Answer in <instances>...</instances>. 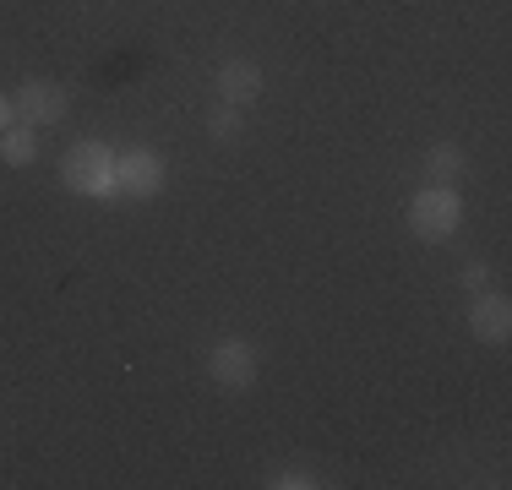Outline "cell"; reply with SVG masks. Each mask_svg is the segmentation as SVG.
Listing matches in <instances>:
<instances>
[{
    "label": "cell",
    "instance_id": "cell-1",
    "mask_svg": "<svg viewBox=\"0 0 512 490\" xmlns=\"http://www.w3.org/2000/svg\"><path fill=\"white\" fill-rule=\"evenodd\" d=\"M60 180H66V191H77V196L120 191L115 186V153H109L104 142H77L66 158H60Z\"/></svg>",
    "mask_w": 512,
    "mask_h": 490
},
{
    "label": "cell",
    "instance_id": "cell-2",
    "mask_svg": "<svg viewBox=\"0 0 512 490\" xmlns=\"http://www.w3.org/2000/svg\"><path fill=\"white\" fill-rule=\"evenodd\" d=\"M458 218H463V202H458L453 186H425L409 202V229L420 240H447L458 229Z\"/></svg>",
    "mask_w": 512,
    "mask_h": 490
},
{
    "label": "cell",
    "instance_id": "cell-3",
    "mask_svg": "<svg viewBox=\"0 0 512 490\" xmlns=\"http://www.w3.org/2000/svg\"><path fill=\"white\" fill-rule=\"evenodd\" d=\"M256 371H262V365H256V349L240 338H218L213 349H207V376L229 392H246L256 382Z\"/></svg>",
    "mask_w": 512,
    "mask_h": 490
},
{
    "label": "cell",
    "instance_id": "cell-4",
    "mask_svg": "<svg viewBox=\"0 0 512 490\" xmlns=\"http://www.w3.org/2000/svg\"><path fill=\"white\" fill-rule=\"evenodd\" d=\"M66 109H71V98H66L60 82H22V93H17V120L22 126H33V131L60 126Z\"/></svg>",
    "mask_w": 512,
    "mask_h": 490
},
{
    "label": "cell",
    "instance_id": "cell-5",
    "mask_svg": "<svg viewBox=\"0 0 512 490\" xmlns=\"http://www.w3.org/2000/svg\"><path fill=\"white\" fill-rule=\"evenodd\" d=\"M115 186L126 196H158L164 191V158L153 147H131L115 158Z\"/></svg>",
    "mask_w": 512,
    "mask_h": 490
},
{
    "label": "cell",
    "instance_id": "cell-6",
    "mask_svg": "<svg viewBox=\"0 0 512 490\" xmlns=\"http://www.w3.org/2000/svg\"><path fill=\"white\" fill-rule=\"evenodd\" d=\"M469 327H474V338H480V343H507V333H512V305H507V294H474Z\"/></svg>",
    "mask_w": 512,
    "mask_h": 490
},
{
    "label": "cell",
    "instance_id": "cell-7",
    "mask_svg": "<svg viewBox=\"0 0 512 490\" xmlns=\"http://www.w3.org/2000/svg\"><path fill=\"white\" fill-rule=\"evenodd\" d=\"M262 66H251V60H229V66H218V98L224 104H251V98H262Z\"/></svg>",
    "mask_w": 512,
    "mask_h": 490
},
{
    "label": "cell",
    "instance_id": "cell-8",
    "mask_svg": "<svg viewBox=\"0 0 512 490\" xmlns=\"http://www.w3.org/2000/svg\"><path fill=\"white\" fill-rule=\"evenodd\" d=\"M0 158H6L11 169H28L33 158H39V137H33V126H22V120H17V126L0 131Z\"/></svg>",
    "mask_w": 512,
    "mask_h": 490
},
{
    "label": "cell",
    "instance_id": "cell-9",
    "mask_svg": "<svg viewBox=\"0 0 512 490\" xmlns=\"http://www.w3.org/2000/svg\"><path fill=\"white\" fill-rule=\"evenodd\" d=\"M463 169V147L458 142H436L431 153H425V175H431V186H447Z\"/></svg>",
    "mask_w": 512,
    "mask_h": 490
},
{
    "label": "cell",
    "instance_id": "cell-10",
    "mask_svg": "<svg viewBox=\"0 0 512 490\" xmlns=\"http://www.w3.org/2000/svg\"><path fill=\"white\" fill-rule=\"evenodd\" d=\"M207 131H213L218 142H235L240 137V109L235 104H218L213 115H207Z\"/></svg>",
    "mask_w": 512,
    "mask_h": 490
},
{
    "label": "cell",
    "instance_id": "cell-11",
    "mask_svg": "<svg viewBox=\"0 0 512 490\" xmlns=\"http://www.w3.org/2000/svg\"><path fill=\"white\" fill-rule=\"evenodd\" d=\"M311 485H322L311 469H284V474L273 480V490H311Z\"/></svg>",
    "mask_w": 512,
    "mask_h": 490
},
{
    "label": "cell",
    "instance_id": "cell-12",
    "mask_svg": "<svg viewBox=\"0 0 512 490\" xmlns=\"http://www.w3.org/2000/svg\"><path fill=\"white\" fill-rule=\"evenodd\" d=\"M463 284H469V289H485V262H469V267H463Z\"/></svg>",
    "mask_w": 512,
    "mask_h": 490
},
{
    "label": "cell",
    "instance_id": "cell-13",
    "mask_svg": "<svg viewBox=\"0 0 512 490\" xmlns=\"http://www.w3.org/2000/svg\"><path fill=\"white\" fill-rule=\"evenodd\" d=\"M6 126H17V104H11V98H0V131Z\"/></svg>",
    "mask_w": 512,
    "mask_h": 490
}]
</instances>
